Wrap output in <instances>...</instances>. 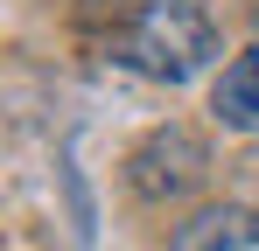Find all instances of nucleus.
<instances>
[{"label": "nucleus", "mask_w": 259, "mask_h": 251, "mask_svg": "<svg viewBox=\"0 0 259 251\" xmlns=\"http://www.w3.org/2000/svg\"><path fill=\"white\" fill-rule=\"evenodd\" d=\"M217 56V21L196 0H133L119 28V63L147 84H189Z\"/></svg>", "instance_id": "obj_1"}, {"label": "nucleus", "mask_w": 259, "mask_h": 251, "mask_svg": "<svg viewBox=\"0 0 259 251\" xmlns=\"http://www.w3.org/2000/svg\"><path fill=\"white\" fill-rule=\"evenodd\" d=\"M203 174H210V147H203L182 119L154 126V133L126 154V189L140 203H182Z\"/></svg>", "instance_id": "obj_2"}, {"label": "nucleus", "mask_w": 259, "mask_h": 251, "mask_svg": "<svg viewBox=\"0 0 259 251\" xmlns=\"http://www.w3.org/2000/svg\"><path fill=\"white\" fill-rule=\"evenodd\" d=\"M168 251H259V209L245 203H210L189 223H175Z\"/></svg>", "instance_id": "obj_3"}, {"label": "nucleus", "mask_w": 259, "mask_h": 251, "mask_svg": "<svg viewBox=\"0 0 259 251\" xmlns=\"http://www.w3.org/2000/svg\"><path fill=\"white\" fill-rule=\"evenodd\" d=\"M210 112L238 133H259V42L224 63V77L210 84Z\"/></svg>", "instance_id": "obj_4"}]
</instances>
